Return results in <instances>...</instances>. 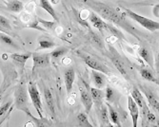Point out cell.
Here are the masks:
<instances>
[{"label": "cell", "mask_w": 159, "mask_h": 127, "mask_svg": "<svg viewBox=\"0 0 159 127\" xmlns=\"http://www.w3.org/2000/svg\"><path fill=\"white\" fill-rule=\"evenodd\" d=\"M86 4L88 7H90L93 11L98 13L99 16L104 18L105 20H108V21H111V22L117 24V25L121 26L123 29L128 31L129 32L134 33V27H132L129 23H127V21L124 17L125 13L122 15V13L116 11L114 9L111 8L110 6L106 5V4L92 1V0H87Z\"/></svg>", "instance_id": "6da1fadb"}, {"label": "cell", "mask_w": 159, "mask_h": 127, "mask_svg": "<svg viewBox=\"0 0 159 127\" xmlns=\"http://www.w3.org/2000/svg\"><path fill=\"white\" fill-rule=\"evenodd\" d=\"M29 98L28 95V87L24 83L17 86L16 92H14V101H16V108L18 110H22L28 116H30L32 113L30 112V104H29Z\"/></svg>", "instance_id": "7a4b0ae2"}, {"label": "cell", "mask_w": 159, "mask_h": 127, "mask_svg": "<svg viewBox=\"0 0 159 127\" xmlns=\"http://www.w3.org/2000/svg\"><path fill=\"white\" fill-rule=\"evenodd\" d=\"M125 15L129 17L132 20L135 21L136 23H138L139 25H141L143 28H145V29H147L150 32H155L159 29V23L157 21H153L147 17L139 15L132 10L125 9Z\"/></svg>", "instance_id": "3957f363"}, {"label": "cell", "mask_w": 159, "mask_h": 127, "mask_svg": "<svg viewBox=\"0 0 159 127\" xmlns=\"http://www.w3.org/2000/svg\"><path fill=\"white\" fill-rule=\"evenodd\" d=\"M28 93L30 96V99L32 101L33 105L34 106L39 118H44L43 117V108H42V103H41V98L40 93L37 89V86L34 83H30L28 86Z\"/></svg>", "instance_id": "277c9868"}, {"label": "cell", "mask_w": 159, "mask_h": 127, "mask_svg": "<svg viewBox=\"0 0 159 127\" xmlns=\"http://www.w3.org/2000/svg\"><path fill=\"white\" fill-rule=\"evenodd\" d=\"M81 58L83 59V61L85 62V64L88 66L89 67H91L93 70H97V71H100L104 74H109L110 70L107 66H105L104 64H102L100 61L96 60L94 57L88 54H80Z\"/></svg>", "instance_id": "5b68a950"}, {"label": "cell", "mask_w": 159, "mask_h": 127, "mask_svg": "<svg viewBox=\"0 0 159 127\" xmlns=\"http://www.w3.org/2000/svg\"><path fill=\"white\" fill-rule=\"evenodd\" d=\"M33 60H34V66L33 71L38 67H46L50 65V53H32Z\"/></svg>", "instance_id": "8992f818"}, {"label": "cell", "mask_w": 159, "mask_h": 127, "mask_svg": "<svg viewBox=\"0 0 159 127\" xmlns=\"http://www.w3.org/2000/svg\"><path fill=\"white\" fill-rule=\"evenodd\" d=\"M111 60L112 62V64L114 65V66L116 67V69L121 73V75H123L126 79H128V72H127V68L126 66L123 62V60L121 59L120 55L116 52V50L113 49L112 48H111Z\"/></svg>", "instance_id": "52a82bcc"}, {"label": "cell", "mask_w": 159, "mask_h": 127, "mask_svg": "<svg viewBox=\"0 0 159 127\" xmlns=\"http://www.w3.org/2000/svg\"><path fill=\"white\" fill-rule=\"evenodd\" d=\"M79 90H80V99L83 104V106L86 110L87 114H89L93 105V101L91 92L88 91L86 87H79Z\"/></svg>", "instance_id": "ba28073f"}, {"label": "cell", "mask_w": 159, "mask_h": 127, "mask_svg": "<svg viewBox=\"0 0 159 127\" xmlns=\"http://www.w3.org/2000/svg\"><path fill=\"white\" fill-rule=\"evenodd\" d=\"M140 89H141V91L144 94H145L150 106L155 112H158V109H159V102H158V97H157V95L152 90H151L150 88H148L147 87H142L141 86L140 87Z\"/></svg>", "instance_id": "9c48e42d"}, {"label": "cell", "mask_w": 159, "mask_h": 127, "mask_svg": "<svg viewBox=\"0 0 159 127\" xmlns=\"http://www.w3.org/2000/svg\"><path fill=\"white\" fill-rule=\"evenodd\" d=\"M32 56L31 52H26V53H12L10 55V58L11 59V61L13 62V64L16 65L17 67H19L20 69H23L26 62L28 61V59H30Z\"/></svg>", "instance_id": "30bf717a"}, {"label": "cell", "mask_w": 159, "mask_h": 127, "mask_svg": "<svg viewBox=\"0 0 159 127\" xmlns=\"http://www.w3.org/2000/svg\"><path fill=\"white\" fill-rule=\"evenodd\" d=\"M128 107H129V114H131V117L133 119V125L134 127H136L137 121L139 118V106L134 101V99L132 98L131 95L128 96Z\"/></svg>", "instance_id": "8fae6325"}, {"label": "cell", "mask_w": 159, "mask_h": 127, "mask_svg": "<svg viewBox=\"0 0 159 127\" xmlns=\"http://www.w3.org/2000/svg\"><path fill=\"white\" fill-rule=\"evenodd\" d=\"M92 79L94 87L99 89H103L107 87V77L104 73L97 71V70H93L92 71Z\"/></svg>", "instance_id": "7c38bea8"}, {"label": "cell", "mask_w": 159, "mask_h": 127, "mask_svg": "<svg viewBox=\"0 0 159 127\" xmlns=\"http://www.w3.org/2000/svg\"><path fill=\"white\" fill-rule=\"evenodd\" d=\"M75 79V69L73 67L67 68L64 72V83H65V87H66V90H67L68 95L71 92V89H73Z\"/></svg>", "instance_id": "4fadbf2b"}, {"label": "cell", "mask_w": 159, "mask_h": 127, "mask_svg": "<svg viewBox=\"0 0 159 127\" xmlns=\"http://www.w3.org/2000/svg\"><path fill=\"white\" fill-rule=\"evenodd\" d=\"M137 52H138V55L143 59V61H145L149 65V66L151 68H152V70H153V68H154L153 67L154 66V61H153V56L152 55L151 51L149 49H147L146 48L142 47V48L138 49Z\"/></svg>", "instance_id": "5bb4252c"}, {"label": "cell", "mask_w": 159, "mask_h": 127, "mask_svg": "<svg viewBox=\"0 0 159 127\" xmlns=\"http://www.w3.org/2000/svg\"><path fill=\"white\" fill-rule=\"evenodd\" d=\"M90 92H91L93 103L98 107L101 104H103V100L105 98V93H104V91L102 89H99V88H96V87H91Z\"/></svg>", "instance_id": "9a60e30c"}, {"label": "cell", "mask_w": 159, "mask_h": 127, "mask_svg": "<svg viewBox=\"0 0 159 127\" xmlns=\"http://www.w3.org/2000/svg\"><path fill=\"white\" fill-rule=\"evenodd\" d=\"M89 19H90V22L92 23V25L98 29L99 31H102L103 29H106V24L102 18H101L97 13H95L94 11H91L90 12V15H89Z\"/></svg>", "instance_id": "2e32d148"}, {"label": "cell", "mask_w": 159, "mask_h": 127, "mask_svg": "<svg viewBox=\"0 0 159 127\" xmlns=\"http://www.w3.org/2000/svg\"><path fill=\"white\" fill-rule=\"evenodd\" d=\"M99 120L101 121V125L102 126H112L109 118V112H108L107 105L101 104L99 106Z\"/></svg>", "instance_id": "e0dca14e"}, {"label": "cell", "mask_w": 159, "mask_h": 127, "mask_svg": "<svg viewBox=\"0 0 159 127\" xmlns=\"http://www.w3.org/2000/svg\"><path fill=\"white\" fill-rule=\"evenodd\" d=\"M38 5H39L40 8H42L43 10H45L49 13V15L54 19V21H56V22L59 21V18H58V16H57L53 7L52 6V4H51V2L49 1V0H39V4Z\"/></svg>", "instance_id": "ac0fdd59"}, {"label": "cell", "mask_w": 159, "mask_h": 127, "mask_svg": "<svg viewBox=\"0 0 159 127\" xmlns=\"http://www.w3.org/2000/svg\"><path fill=\"white\" fill-rule=\"evenodd\" d=\"M107 105V108H108V112H109V118H110V121L111 122L112 125H116L118 127H121V123H120V120H119V116H118V113L116 112L111 104L110 103H107L106 104Z\"/></svg>", "instance_id": "d6986e66"}, {"label": "cell", "mask_w": 159, "mask_h": 127, "mask_svg": "<svg viewBox=\"0 0 159 127\" xmlns=\"http://www.w3.org/2000/svg\"><path fill=\"white\" fill-rule=\"evenodd\" d=\"M38 48L37 50H42V49H52L55 48L57 46V44L54 41L51 40L48 37H40L38 39Z\"/></svg>", "instance_id": "ffe728a7"}, {"label": "cell", "mask_w": 159, "mask_h": 127, "mask_svg": "<svg viewBox=\"0 0 159 127\" xmlns=\"http://www.w3.org/2000/svg\"><path fill=\"white\" fill-rule=\"evenodd\" d=\"M139 73L141 75V77L143 79H145L149 82H152L154 83H158V80L155 76V74L153 73V71H152L151 69L147 68V67H140L139 68Z\"/></svg>", "instance_id": "44dd1931"}, {"label": "cell", "mask_w": 159, "mask_h": 127, "mask_svg": "<svg viewBox=\"0 0 159 127\" xmlns=\"http://www.w3.org/2000/svg\"><path fill=\"white\" fill-rule=\"evenodd\" d=\"M44 97H45V101H46V104H47V106L51 112V114L52 116H54V103H53V97H52V92L50 91V89L45 86L44 87Z\"/></svg>", "instance_id": "7402d4cb"}, {"label": "cell", "mask_w": 159, "mask_h": 127, "mask_svg": "<svg viewBox=\"0 0 159 127\" xmlns=\"http://www.w3.org/2000/svg\"><path fill=\"white\" fill-rule=\"evenodd\" d=\"M7 9L11 12L20 13L22 11H24V4L19 0H11L7 3Z\"/></svg>", "instance_id": "603a6c76"}, {"label": "cell", "mask_w": 159, "mask_h": 127, "mask_svg": "<svg viewBox=\"0 0 159 127\" xmlns=\"http://www.w3.org/2000/svg\"><path fill=\"white\" fill-rule=\"evenodd\" d=\"M68 51H69V49L68 48H66V47H58V48H56L55 49H53L50 53V55L52 56V59L58 60V59L62 58Z\"/></svg>", "instance_id": "cb8c5ba5"}, {"label": "cell", "mask_w": 159, "mask_h": 127, "mask_svg": "<svg viewBox=\"0 0 159 127\" xmlns=\"http://www.w3.org/2000/svg\"><path fill=\"white\" fill-rule=\"evenodd\" d=\"M131 96L134 99V101L136 103V104L141 108L142 104H143V102H144V98H143L140 90L137 87H134V89L131 92Z\"/></svg>", "instance_id": "d4e9b609"}, {"label": "cell", "mask_w": 159, "mask_h": 127, "mask_svg": "<svg viewBox=\"0 0 159 127\" xmlns=\"http://www.w3.org/2000/svg\"><path fill=\"white\" fill-rule=\"evenodd\" d=\"M36 20L38 21V23H40L43 26V28H44L46 31H52V32H54L55 28L57 27V23H58L56 21H46L39 17H37Z\"/></svg>", "instance_id": "484cf974"}, {"label": "cell", "mask_w": 159, "mask_h": 127, "mask_svg": "<svg viewBox=\"0 0 159 127\" xmlns=\"http://www.w3.org/2000/svg\"><path fill=\"white\" fill-rule=\"evenodd\" d=\"M0 42L5 45H8V46H11L12 48H16L18 49L17 45L14 43V41L12 40V38L10 36V34H7V33H4V32H0Z\"/></svg>", "instance_id": "4316f807"}, {"label": "cell", "mask_w": 159, "mask_h": 127, "mask_svg": "<svg viewBox=\"0 0 159 127\" xmlns=\"http://www.w3.org/2000/svg\"><path fill=\"white\" fill-rule=\"evenodd\" d=\"M77 121H78V125L82 127H93L92 123L89 121L88 117L85 113H79L77 115Z\"/></svg>", "instance_id": "83f0119b"}, {"label": "cell", "mask_w": 159, "mask_h": 127, "mask_svg": "<svg viewBox=\"0 0 159 127\" xmlns=\"http://www.w3.org/2000/svg\"><path fill=\"white\" fill-rule=\"evenodd\" d=\"M89 39L92 42V44L96 46L97 48H102L103 47V41L97 34H95L93 32H91L90 35H89Z\"/></svg>", "instance_id": "f1b7e54d"}, {"label": "cell", "mask_w": 159, "mask_h": 127, "mask_svg": "<svg viewBox=\"0 0 159 127\" xmlns=\"http://www.w3.org/2000/svg\"><path fill=\"white\" fill-rule=\"evenodd\" d=\"M26 28H29V29H34V30H38L40 32H46V30L44 28H42L41 26L38 25V21L36 19L34 20H31L29 23H27V25L25 26Z\"/></svg>", "instance_id": "f546056e"}, {"label": "cell", "mask_w": 159, "mask_h": 127, "mask_svg": "<svg viewBox=\"0 0 159 127\" xmlns=\"http://www.w3.org/2000/svg\"><path fill=\"white\" fill-rule=\"evenodd\" d=\"M106 29H108L115 37H117V38H122V39H124V35H123V33L118 30V29H116L114 26H111V25H109V24H106Z\"/></svg>", "instance_id": "4dcf8cb0"}, {"label": "cell", "mask_w": 159, "mask_h": 127, "mask_svg": "<svg viewBox=\"0 0 159 127\" xmlns=\"http://www.w3.org/2000/svg\"><path fill=\"white\" fill-rule=\"evenodd\" d=\"M105 88H106V92H105V99H106V101L108 103L113 102L114 101V95H115L113 89L111 87H108V86Z\"/></svg>", "instance_id": "1f68e13d"}, {"label": "cell", "mask_w": 159, "mask_h": 127, "mask_svg": "<svg viewBox=\"0 0 159 127\" xmlns=\"http://www.w3.org/2000/svg\"><path fill=\"white\" fill-rule=\"evenodd\" d=\"M0 26L2 28H4L5 30L7 31H11V25L10 23V21L3 15H0Z\"/></svg>", "instance_id": "d6a6232c"}, {"label": "cell", "mask_w": 159, "mask_h": 127, "mask_svg": "<svg viewBox=\"0 0 159 127\" xmlns=\"http://www.w3.org/2000/svg\"><path fill=\"white\" fill-rule=\"evenodd\" d=\"M12 105V101L10 100L9 102L5 103L4 104H2L0 106V117H2L3 115H5L6 113L8 112V110L11 108V106Z\"/></svg>", "instance_id": "836d02e7"}, {"label": "cell", "mask_w": 159, "mask_h": 127, "mask_svg": "<svg viewBox=\"0 0 159 127\" xmlns=\"http://www.w3.org/2000/svg\"><path fill=\"white\" fill-rule=\"evenodd\" d=\"M32 15L30 12H28V11H22L21 12H20V19H21V21L22 22H24V23H29L31 20H32Z\"/></svg>", "instance_id": "e575fe53"}, {"label": "cell", "mask_w": 159, "mask_h": 127, "mask_svg": "<svg viewBox=\"0 0 159 127\" xmlns=\"http://www.w3.org/2000/svg\"><path fill=\"white\" fill-rule=\"evenodd\" d=\"M24 9L28 11V12H33L34 11V9H35V5H34V2H31V3H28L27 4V6H24Z\"/></svg>", "instance_id": "d590c367"}, {"label": "cell", "mask_w": 159, "mask_h": 127, "mask_svg": "<svg viewBox=\"0 0 159 127\" xmlns=\"http://www.w3.org/2000/svg\"><path fill=\"white\" fill-rule=\"evenodd\" d=\"M90 12H91V11H87V10H84V11H81V13H80V16H81V18L85 20L87 17H89V15H90Z\"/></svg>", "instance_id": "8d00e7d4"}, {"label": "cell", "mask_w": 159, "mask_h": 127, "mask_svg": "<svg viewBox=\"0 0 159 127\" xmlns=\"http://www.w3.org/2000/svg\"><path fill=\"white\" fill-rule=\"evenodd\" d=\"M70 62H71V59H70V57H65V58L62 59V63H63V65H65V66H69V65L70 64Z\"/></svg>", "instance_id": "74e56055"}, {"label": "cell", "mask_w": 159, "mask_h": 127, "mask_svg": "<svg viewBox=\"0 0 159 127\" xmlns=\"http://www.w3.org/2000/svg\"><path fill=\"white\" fill-rule=\"evenodd\" d=\"M62 31H63V30H62V28H61V27H56V28H55V30H54V32H55L57 34H60V33L62 32Z\"/></svg>", "instance_id": "f35d334b"}, {"label": "cell", "mask_w": 159, "mask_h": 127, "mask_svg": "<svg viewBox=\"0 0 159 127\" xmlns=\"http://www.w3.org/2000/svg\"><path fill=\"white\" fill-rule=\"evenodd\" d=\"M10 31H7V30H5L4 28H2L1 26H0V32H4V33H7V34H10V32H9Z\"/></svg>", "instance_id": "ab89813d"}, {"label": "cell", "mask_w": 159, "mask_h": 127, "mask_svg": "<svg viewBox=\"0 0 159 127\" xmlns=\"http://www.w3.org/2000/svg\"><path fill=\"white\" fill-rule=\"evenodd\" d=\"M154 15L156 17H158V5L155 6V11H154Z\"/></svg>", "instance_id": "60d3db41"}, {"label": "cell", "mask_w": 159, "mask_h": 127, "mask_svg": "<svg viewBox=\"0 0 159 127\" xmlns=\"http://www.w3.org/2000/svg\"><path fill=\"white\" fill-rule=\"evenodd\" d=\"M52 4H58L59 3V0H51Z\"/></svg>", "instance_id": "b9f144b4"}]
</instances>
